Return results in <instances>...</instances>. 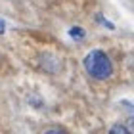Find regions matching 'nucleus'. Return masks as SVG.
Listing matches in <instances>:
<instances>
[{
	"label": "nucleus",
	"instance_id": "obj_5",
	"mask_svg": "<svg viewBox=\"0 0 134 134\" xmlns=\"http://www.w3.org/2000/svg\"><path fill=\"white\" fill-rule=\"evenodd\" d=\"M6 31V23H4V19H2V17H0V35H2Z\"/></svg>",
	"mask_w": 134,
	"mask_h": 134
},
{
	"label": "nucleus",
	"instance_id": "obj_4",
	"mask_svg": "<svg viewBox=\"0 0 134 134\" xmlns=\"http://www.w3.org/2000/svg\"><path fill=\"white\" fill-rule=\"evenodd\" d=\"M111 132L115 134V132H123V134H129L130 130L126 129V126H123V125H115V126H111Z\"/></svg>",
	"mask_w": 134,
	"mask_h": 134
},
{
	"label": "nucleus",
	"instance_id": "obj_1",
	"mask_svg": "<svg viewBox=\"0 0 134 134\" xmlns=\"http://www.w3.org/2000/svg\"><path fill=\"white\" fill-rule=\"evenodd\" d=\"M82 65L86 73L96 81H107L113 77V63L103 50H92L82 59Z\"/></svg>",
	"mask_w": 134,
	"mask_h": 134
},
{
	"label": "nucleus",
	"instance_id": "obj_3",
	"mask_svg": "<svg viewBox=\"0 0 134 134\" xmlns=\"http://www.w3.org/2000/svg\"><path fill=\"white\" fill-rule=\"evenodd\" d=\"M96 21H98L100 25H103V27H107V29H115V25H113V23H111V21H107L105 17L102 15V14H98V15H96Z\"/></svg>",
	"mask_w": 134,
	"mask_h": 134
},
{
	"label": "nucleus",
	"instance_id": "obj_2",
	"mask_svg": "<svg viewBox=\"0 0 134 134\" xmlns=\"http://www.w3.org/2000/svg\"><path fill=\"white\" fill-rule=\"evenodd\" d=\"M69 36H73V38H84V36H86V31H84L82 27H71L69 29Z\"/></svg>",
	"mask_w": 134,
	"mask_h": 134
}]
</instances>
